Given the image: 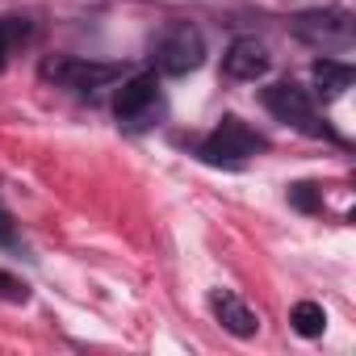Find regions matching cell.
<instances>
[{"label":"cell","mask_w":356,"mask_h":356,"mask_svg":"<svg viewBox=\"0 0 356 356\" xmlns=\"http://www.w3.org/2000/svg\"><path fill=\"white\" fill-rule=\"evenodd\" d=\"M206 63V38L193 22H172L155 42V72L181 80Z\"/></svg>","instance_id":"6da1fadb"},{"label":"cell","mask_w":356,"mask_h":356,"mask_svg":"<svg viewBox=\"0 0 356 356\" xmlns=\"http://www.w3.org/2000/svg\"><path fill=\"white\" fill-rule=\"evenodd\" d=\"M268 143H264V134H256L248 122H239V118H222V126L202 143V159L206 163H222V168H239V163H248L256 151H264Z\"/></svg>","instance_id":"7a4b0ae2"},{"label":"cell","mask_w":356,"mask_h":356,"mask_svg":"<svg viewBox=\"0 0 356 356\" xmlns=\"http://www.w3.org/2000/svg\"><path fill=\"white\" fill-rule=\"evenodd\" d=\"M113 113H118V122H122V126H130V130L151 126V122L163 113L155 72H138V76L122 80V88H118V97H113Z\"/></svg>","instance_id":"3957f363"},{"label":"cell","mask_w":356,"mask_h":356,"mask_svg":"<svg viewBox=\"0 0 356 356\" xmlns=\"http://www.w3.org/2000/svg\"><path fill=\"white\" fill-rule=\"evenodd\" d=\"M42 76L59 88H72V92H97V88H109L113 80H122V67L118 63H92V59H76V55H55L42 63Z\"/></svg>","instance_id":"277c9868"},{"label":"cell","mask_w":356,"mask_h":356,"mask_svg":"<svg viewBox=\"0 0 356 356\" xmlns=\"http://www.w3.org/2000/svg\"><path fill=\"white\" fill-rule=\"evenodd\" d=\"M264 109H268L277 122H285V126H293V130H302V134H314V138H318V134H331L327 126H318L306 88H298L293 80L268 84V88H264Z\"/></svg>","instance_id":"5b68a950"},{"label":"cell","mask_w":356,"mask_h":356,"mask_svg":"<svg viewBox=\"0 0 356 356\" xmlns=\"http://www.w3.org/2000/svg\"><path fill=\"white\" fill-rule=\"evenodd\" d=\"M293 34L310 47H323V51H343L352 47V17L343 9H310V13H298L293 22Z\"/></svg>","instance_id":"8992f818"},{"label":"cell","mask_w":356,"mask_h":356,"mask_svg":"<svg viewBox=\"0 0 356 356\" xmlns=\"http://www.w3.org/2000/svg\"><path fill=\"white\" fill-rule=\"evenodd\" d=\"M268 67H273V55H268V47H264L260 38H235V42L227 47V55H222L227 80H239V84L260 80Z\"/></svg>","instance_id":"52a82bcc"},{"label":"cell","mask_w":356,"mask_h":356,"mask_svg":"<svg viewBox=\"0 0 356 356\" xmlns=\"http://www.w3.org/2000/svg\"><path fill=\"white\" fill-rule=\"evenodd\" d=\"M210 310H214V318L222 323V331H231L235 339H252V335L260 331V314H256L243 298H235L231 289H214V293H210Z\"/></svg>","instance_id":"ba28073f"},{"label":"cell","mask_w":356,"mask_h":356,"mask_svg":"<svg viewBox=\"0 0 356 356\" xmlns=\"http://www.w3.org/2000/svg\"><path fill=\"white\" fill-rule=\"evenodd\" d=\"M310 76H314L318 97H327V101L343 97V92L352 88V80H356V72H352L348 63H335V59H318V63L310 67Z\"/></svg>","instance_id":"9c48e42d"},{"label":"cell","mask_w":356,"mask_h":356,"mask_svg":"<svg viewBox=\"0 0 356 356\" xmlns=\"http://www.w3.org/2000/svg\"><path fill=\"white\" fill-rule=\"evenodd\" d=\"M30 38H34V26H30L26 17H5V22H0V67H5L9 55L22 51Z\"/></svg>","instance_id":"30bf717a"},{"label":"cell","mask_w":356,"mask_h":356,"mask_svg":"<svg viewBox=\"0 0 356 356\" xmlns=\"http://www.w3.org/2000/svg\"><path fill=\"white\" fill-rule=\"evenodd\" d=\"M289 323H293V331H298V335L318 339V335H323V327H327V314H323V306H318V302H298V306L289 310Z\"/></svg>","instance_id":"8fae6325"},{"label":"cell","mask_w":356,"mask_h":356,"mask_svg":"<svg viewBox=\"0 0 356 356\" xmlns=\"http://www.w3.org/2000/svg\"><path fill=\"white\" fill-rule=\"evenodd\" d=\"M0 298L5 302H26V285L13 273H5V268H0Z\"/></svg>","instance_id":"7c38bea8"},{"label":"cell","mask_w":356,"mask_h":356,"mask_svg":"<svg viewBox=\"0 0 356 356\" xmlns=\"http://www.w3.org/2000/svg\"><path fill=\"white\" fill-rule=\"evenodd\" d=\"M289 202H293L298 210H314V206H318V193H314V185H293V189H289Z\"/></svg>","instance_id":"4fadbf2b"},{"label":"cell","mask_w":356,"mask_h":356,"mask_svg":"<svg viewBox=\"0 0 356 356\" xmlns=\"http://www.w3.org/2000/svg\"><path fill=\"white\" fill-rule=\"evenodd\" d=\"M17 239V231H13V218L5 214V210H0V248H9Z\"/></svg>","instance_id":"5bb4252c"}]
</instances>
